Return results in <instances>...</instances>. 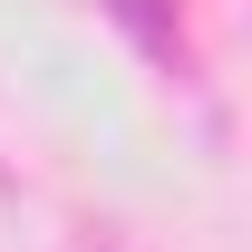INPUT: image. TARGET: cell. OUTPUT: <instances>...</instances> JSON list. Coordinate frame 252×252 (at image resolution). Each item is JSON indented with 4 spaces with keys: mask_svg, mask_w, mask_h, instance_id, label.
<instances>
[{
    "mask_svg": "<svg viewBox=\"0 0 252 252\" xmlns=\"http://www.w3.org/2000/svg\"><path fill=\"white\" fill-rule=\"evenodd\" d=\"M68 252H136V243H126V233H78Z\"/></svg>",
    "mask_w": 252,
    "mask_h": 252,
    "instance_id": "7a4b0ae2",
    "label": "cell"
},
{
    "mask_svg": "<svg viewBox=\"0 0 252 252\" xmlns=\"http://www.w3.org/2000/svg\"><path fill=\"white\" fill-rule=\"evenodd\" d=\"M107 20H117L136 49L156 68H185V30H175V0H107Z\"/></svg>",
    "mask_w": 252,
    "mask_h": 252,
    "instance_id": "6da1fadb",
    "label": "cell"
}]
</instances>
